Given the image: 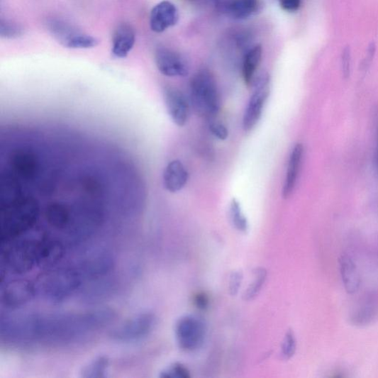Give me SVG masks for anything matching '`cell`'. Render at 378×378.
<instances>
[{
	"label": "cell",
	"instance_id": "obj_18",
	"mask_svg": "<svg viewBox=\"0 0 378 378\" xmlns=\"http://www.w3.org/2000/svg\"><path fill=\"white\" fill-rule=\"evenodd\" d=\"M339 262L341 279L345 291L349 294H354L358 291L361 284L357 267L348 256H342Z\"/></svg>",
	"mask_w": 378,
	"mask_h": 378
},
{
	"label": "cell",
	"instance_id": "obj_10",
	"mask_svg": "<svg viewBox=\"0 0 378 378\" xmlns=\"http://www.w3.org/2000/svg\"><path fill=\"white\" fill-rule=\"evenodd\" d=\"M114 260L109 251L97 250L81 260L77 269L83 279L101 278L111 272L114 267Z\"/></svg>",
	"mask_w": 378,
	"mask_h": 378
},
{
	"label": "cell",
	"instance_id": "obj_8",
	"mask_svg": "<svg viewBox=\"0 0 378 378\" xmlns=\"http://www.w3.org/2000/svg\"><path fill=\"white\" fill-rule=\"evenodd\" d=\"M155 323L156 318L153 313H140L116 329L113 338L121 343H133L148 336L154 329Z\"/></svg>",
	"mask_w": 378,
	"mask_h": 378
},
{
	"label": "cell",
	"instance_id": "obj_33",
	"mask_svg": "<svg viewBox=\"0 0 378 378\" xmlns=\"http://www.w3.org/2000/svg\"><path fill=\"white\" fill-rule=\"evenodd\" d=\"M211 1H212V2L214 4V5L216 6V5L218 4L221 1V0H211Z\"/></svg>",
	"mask_w": 378,
	"mask_h": 378
},
{
	"label": "cell",
	"instance_id": "obj_31",
	"mask_svg": "<svg viewBox=\"0 0 378 378\" xmlns=\"http://www.w3.org/2000/svg\"><path fill=\"white\" fill-rule=\"evenodd\" d=\"M194 303L197 308L205 309L208 306L209 299L205 294H198L195 296Z\"/></svg>",
	"mask_w": 378,
	"mask_h": 378
},
{
	"label": "cell",
	"instance_id": "obj_27",
	"mask_svg": "<svg viewBox=\"0 0 378 378\" xmlns=\"http://www.w3.org/2000/svg\"><path fill=\"white\" fill-rule=\"evenodd\" d=\"M209 130L215 138L221 140H225L228 137V130L223 123L211 121L209 124Z\"/></svg>",
	"mask_w": 378,
	"mask_h": 378
},
{
	"label": "cell",
	"instance_id": "obj_28",
	"mask_svg": "<svg viewBox=\"0 0 378 378\" xmlns=\"http://www.w3.org/2000/svg\"><path fill=\"white\" fill-rule=\"evenodd\" d=\"M243 276L240 272H233L230 279L229 290L231 296H236L242 284Z\"/></svg>",
	"mask_w": 378,
	"mask_h": 378
},
{
	"label": "cell",
	"instance_id": "obj_17",
	"mask_svg": "<svg viewBox=\"0 0 378 378\" xmlns=\"http://www.w3.org/2000/svg\"><path fill=\"white\" fill-rule=\"evenodd\" d=\"M135 43L133 28L127 23L120 24L113 33L112 52L114 57L119 59L127 57Z\"/></svg>",
	"mask_w": 378,
	"mask_h": 378
},
{
	"label": "cell",
	"instance_id": "obj_21",
	"mask_svg": "<svg viewBox=\"0 0 378 378\" xmlns=\"http://www.w3.org/2000/svg\"><path fill=\"white\" fill-rule=\"evenodd\" d=\"M110 360L106 356H99L84 366L81 376L84 378H101L107 377Z\"/></svg>",
	"mask_w": 378,
	"mask_h": 378
},
{
	"label": "cell",
	"instance_id": "obj_2",
	"mask_svg": "<svg viewBox=\"0 0 378 378\" xmlns=\"http://www.w3.org/2000/svg\"><path fill=\"white\" fill-rule=\"evenodd\" d=\"M191 106L201 116L212 119L217 116L221 99L217 82L208 70L197 71L190 82Z\"/></svg>",
	"mask_w": 378,
	"mask_h": 378
},
{
	"label": "cell",
	"instance_id": "obj_6",
	"mask_svg": "<svg viewBox=\"0 0 378 378\" xmlns=\"http://www.w3.org/2000/svg\"><path fill=\"white\" fill-rule=\"evenodd\" d=\"M48 30L62 45L72 49H87L96 47L98 40L66 21L52 18L47 22Z\"/></svg>",
	"mask_w": 378,
	"mask_h": 378
},
{
	"label": "cell",
	"instance_id": "obj_30",
	"mask_svg": "<svg viewBox=\"0 0 378 378\" xmlns=\"http://www.w3.org/2000/svg\"><path fill=\"white\" fill-rule=\"evenodd\" d=\"M301 4V0H279L281 8L287 12L297 11Z\"/></svg>",
	"mask_w": 378,
	"mask_h": 378
},
{
	"label": "cell",
	"instance_id": "obj_1",
	"mask_svg": "<svg viewBox=\"0 0 378 378\" xmlns=\"http://www.w3.org/2000/svg\"><path fill=\"white\" fill-rule=\"evenodd\" d=\"M113 318V313L99 310L81 314L31 315L1 321V334L19 343L45 341L67 343L99 329Z\"/></svg>",
	"mask_w": 378,
	"mask_h": 378
},
{
	"label": "cell",
	"instance_id": "obj_4",
	"mask_svg": "<svg viewBox=\"0 0 378 378\" xmlns=\"http://www.w3.org/2000/svg\"><path fill=\"white\" fill-rule=\"evenodd\" d=\"M40 241L22 240L7 245L2 251V266L7 272L22 274L38 264Z\"/></svg>",
	"mask_w": 378,
	"mask_h": 378
},
{
	"label": "cell",
	"instance_id": "obj_14",
	"mask_svg": "<svg viewBox=\"0 0 378 378\" xmlns=\"http://www.w3.org/2000/svg\"><path fill=\"white\" fill-rule=\"evenodd\" d=\"M304 149L302 143H298L293 148L287 168L282 196L284 199L289 198L294 191L301 171Z\"/></svg>",
	"mask_w": 378,
	"mask_h": 378
},
{
	"label": "cell",
	"instance_id": "obj_20",
	"mask_svg": "<svg viewBox=\"0 0 378 378\" xmlns=\"http://www.w3.org/2000/svg\"><path fill=\"white\" fill-rule=\"evenodd\" d=\"M262 57L261 45H256L245 53L243 64V77L247 86H250L260 67Z\"/></svg>",
	"mask_w": 378,
	"mask_h": 378
},
{
	"label": "cell",
	"instance_id": "obj_16",
	"mask_svg": "<svg viewBox=\"0 0 378 378\" xmlns=\"http://www.w3.org/2000/svg\"><path fill=\"white\" fill-rule=\"evenodd\" d=\"M189 172L179 160H174L167 166L164 172V186L171 193L182 191L189 182Z\"/></svg>",
	"mask_w": 378,
	"mask_h": 378
},
{
	"label": "cell",
	"instance_id": "obj_19",
	"mask_svg": "<svg viewBox=\"0 0 378 378\" xmlns=\"http://www.w3.org/2000/svg\"><path fill=\"white\" fill-rule=\"evenodd\" d=\"M65 248L57 240H41L39 250L38 265L52 266L63 257Z\"/></svg>",
	"mask_w": 378,
	"mask_h": 378
},
{
	"label": "cell",
	"instance_id": "obj_22",
	"mask_svg": "<svg viewBox=\"0 0 378 378\" xmlns=\"http://www.w3.org/2000/svg\"><path fill=\"white\" fill-rule=\"evenodd\" d=\"M229 213L233 226L240 232H247L249 228L248 221L240 202L237 199H232L230 204Z\"/></svg>",
	"mask_w": 378,
	"mask_h": 378
},
{
	"label": "cell",
	"instance_id": "obj_29",
	"mask_svg": "<svg viewBox=\"0 0 378 378\" xmlns=\"http://www.w3.org/2000/svg\"><path fill=\"white\" fill-rule=\"evenodd\" d=\"M351 64V54L350 48H345L342 54V70L345 79L350 77Z\"/></svg>",
	"mask_w": 378,
	"mask_h": 378
},
{
	"label": "cell",
	"instance_id": "obj_25",
	"mask_svg": "<svg viewBox=\"0 0 378 378\" xmlns=\"http://www.w3.org/2000/svg\"><path fill=\"white\" fill-rule=\"evenodd\" d=\"M282 354L286 359L291 358L296 350V340L292 330H288L283 340Z\"/></svg>",
	"mask_w": 378,
	"mask_h": 378
},
{
	"label": "cell",
	"instance_id": "obj_9",
	"mask_svg": "<svg viewBox=\"0 0 378 378\" xmlns=\"http://www.w3.org/2000/svg\"><path fill=\"white\" fill-rule=\"evenodd\" d=\"M155 64L160 74L167 77H185L189 66L181 53L167 48H160L155 52Z\"/></svg>",
	"mask_w": 378,
	"mask_h": 378
},
{
	"label": "cell",
	"instance_id": "obj_7",
	"mask_svg": "<svg viewBox=\"0 0 378 378\" xmlns=\"http://www.w3.org/2000/svg\"><path fill=\"white\" fill-rule=\"evenodd\" d=\"M175 335L179 348L185 351H194L203 345L206 327L201 318L186 316L176 323Z\"/></svg>",
	"mask_w": 378,
	"mask_h": 378
},
{
	"label": "cell",
	"instance_id": "obj_24",
	"mask_svg": "<svg viewBox=\"0 0 378 378\" xmlns=\"http://www.w3.org/2000/svg\"><path fill=\"white\" fill-rule=\"evenodd\" d=\"M23 33L24 29L20 25L4 21L0 23V35L4 38H19Z\"/></svg>",
	"mask_w": 378,
	"mask_h": 378
},
{
	"label": "cell",
	"instance_id": "obj_32",
	"mask_svg": "<svg viewBox=\"0 0 378 378\" xmlns=\"http://www.w3.org/2000/svg\"><path fill=\"white\" fill-rule=\"evenodd\" d=\"M376 167H377V171L378 174V135H377V151H376Z\"/></svg>",
	"mask_w": 378,
	"mask_h": 378
},
{
	"label": "cell",
	"instance_id": "obj_26",
	"mask_svg": "<svg viewBox=\"0 0 378 378\" xmlns=\"http://www.w3.org/2000/svg\"><path fill=\"white\" fill-rule=\"evenodd\" d=\"M160 377L163 378H189L190 373L187 367L182 364H174L161 372Z\"/></svg>",
	"mask_w": 378,
	"mask_h": 378
},
{
	"label": "cell",
	"instance_id": "obj_11",
	"mask_svg": "<svg viewBox=\"0 0 378 378\" xmlns=\"http://www.w3.org/2000/svg\"><path fill=\"white\" fill-rule=\"evenodd\" d=\"M35 286L28 280L17 279L1 288V301L6 307L18 308L28 303L35 294Z\"/></svg>",
	"mask_w": 378,
	"mask_h": 378
},
{
	"label": "cell",
	"instance_id": "obj_5",
	"mask_svg": "<svg viewBox=\"0 0 378 378\" xmlns=\"http://www.w3.org/2000/svg\"><path fill=\"white\" fill-rule=\"evenodd\" d=\"M250 86L253 88V93L249 99L243 119V128L245 132L253 130L262 117L264 106L269 95L271 77L267 72L262 71L256 75Z\"/></svg>",
	"mask_w": 378,
	"mask_h": 378
},
{
	"label": "cell",
	"instance_id": "obj_23",
	"mask_svg": "<svg viewBox=\"0 0 378 378\" xmlns=\"http://www.w3.org/2000/svg\"><path fill=\"white\" fill-rule=\"evenodd\" d=\"M267 273L263 268H259L255 272V280L248 287L243 297L246 301L254 299L260 292L266 280Z\"/></svg>",
	"mask_w": 378,
	"mask_h": 378
},
{
	"label": "cell",
	"instance_id": "obj_13",
	"mask_svg": "<svg viewBox=\"0 0 378 378\" xmlns=\"http://www.w3.org/2000/svg\"><path fill=\"white\" fill-rule=\"evenodd\" d=\"M179 20L177 7L169 1H162L152 10L150 17L151 29L162 33L175 26Z\"/></svg>",
	"mask_w": 378,
	"mask_h": 378
},
{
	"label": "cell",
	"instance_id": "obj_12",
	"mask_svg": "<svg viewBox=\"0 0 378 378\" xmlns=\"http://www.w3.org/2000/svg\"><path fill=\"white\" fill-rule=\"evenodd\" d=\"M164 99L172 121L178 127H184L190 117L191 106L189 99L182 91L174 87L165 88Z\"/></svg>",
	"mask_w": 378,
	"mask_h": 378
},
{
	"label": "cell",
	"instance_id": "obj_15",
	"mask_svg": "<svg viewBox=\"0 0 378 378\" xmlns=\"http://www.w3.org/2000/svg\"><path fill=\"white\" fill-rule=\"evenodd\" d=\"M233 20L244 21L260 9V0H221L216 6Z\"/></svg>",
	"mask_w": 378,
	"mask_h": 378
},
{
	"label": "cell",
	"instance_id": "obj_3",
	"mask_svg": "<svg viewBox=\"0 0 378 378\" xmlns=\"http://www.w3.org/2000/svg\"><path fill=\"white\" fill-rule=\"evenodd\" d=\"M83 278L77 267H64L46 274L39 289L52 302H62L80 287Z\"/></svg>",
	"mask_w": 378,
	"mask_h": 378
}]
</instances>
